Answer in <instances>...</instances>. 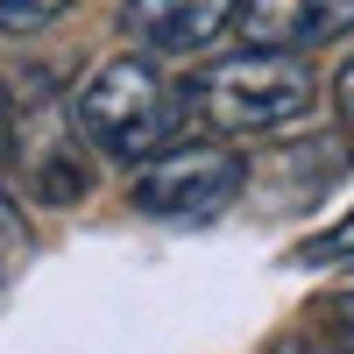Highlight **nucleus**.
<instances>
[{
	"mask_svg": "<svg viewBox=\"0 0 354 354\" xmlns=\"http://www.w3.org/2000/svg\"><path fill=\"white\" fill-rule=\"evenodd\" d=\"M305 262H354V205H347L326 234H312V241H305Z\"/></svg>",
	"mask_w": 354,
	"mask_h": 354,
	"instance_id": "obj_9",
	"label": "nucleus"
},
{
	"mask_svg": "<svg viewBox=\"0 0 354 354\" xmlns=\"http://www.w3.org/2000/svg\"><path fill=\"white\" fill-rule=\"evenodd\" d=\"M21 262H28V220H21V205L0 192V283H8Z\"/></svg>",
	"mask_w": 354,
	"mask_h": 354,
	"instance_id": "obj_6",
	"label": "nucleus"
},
{
	"mask_svg": "<svg viewBox=\"0 0 354 354\" xmlns=\"http://www.w3.org/2000/svg\"><path fill=\"white\" fill-rule=\"evenodd\" d=\"M71 121L113 163H156L170 149V135L185 128L192 113H185V85L163 78L156 57L128 50V57H106V64H93V71L78 78Z\"/></svg>",
	"mask_w": 354,
	"mask_h": 354,
	"instance_id": "obj_1",
	"label": "nucleus"
},
{
	"mask_svg": "<svg viewBox=\"0 0 354 354\" xmlns=\"http://www.w3.org/2000/svg\"><path fill=\"white\" fill-rule=\"evenodd\" d=\"M8 149H15V113H8V93H0V163H8Z\"/></svg>",
	"mask_w": 354,
	"mask_h": 354,
	"instance_id": "obj_12",
	"label": "nucleus"
},
{
	"mask_svg": "<svg viewBox=\"0 0 354 354\" xmlns=\"http://www.w3.org/2000/svg\"><path fill=\"white\" fill-rule=\"evenodd\" d=\"M319 340L340 347V354H354V290H340V298L319 305Z\"/></svg>",
	"mask_w": 354,
	"mask_h": 354,
	"instance_id": "obj_8",
	"label": "nucleus"
},
{
	"mask_svg": "<svg viewBox=\"0 0 354 354\" xmlns=\"http://www.w3.org/2000/svg\"><path fill=\"white\" fill-rule=\"evenodd\" d=\"M241 185H248V156L234 142H177V149L135 170L128 198L149 220H205L220 205H234Z\"/></svg>",
	"mask_w": 354,
	"mask_h": 354,
	"instance_id": "obj_3",
	"label": "nucleus"
},
{
	"mask_svg": "<svg viewBox=\"0 0 354 354\" xmlns=\"http://www.w3.org/2000/svg\"><path fill=\"white\" fill-rule=\"evenodd\" d=\"M241 0H128L121 8V28L142 43V57H192L234 28Z\"/></svg>",
	"mask_w": 354,
	"mask_h": 354,
	"instance_id": "obj_5",
	"label": "nucleus"
},
{
	"mask_svg": "<svg viewBox=\"0 0 354 354\" xmlns=\"http://www.w3.org/2000/svg\"><path fill=\"white\" fill-rule=\"evenodd\" d=\"M312 100L319 78L305 71V57H270V50H234L198 78H185V113L213 135H277L305 121Z\"/></svg>",
	"mask_w": 354,
	"mask_h": 354,
	"instance_id": "obj_2",
	"label": "nucleus"
},
{
	"mask_svg": "<svg viewBox=\"0 0 354 354\" xmlns=\"http://www.w3.org/2000/svg\"><path fill=\"white\" fill-rule=\"evenodd\" d=\"M333 100H340V121L354 128V57L340 64V78H333Z\"/></svg>",
	"mask_w": 354,
	"mask_h": 354,
	"instance_id": "obj_10",
	"label": "nucleus"
},
{
	"mask_svg": "<svg viewBox=\"0 0 354 354\" xmlns=\"http://www.w3.org/2000/svg\"><path fill=\"white\" fill-rule=\"evenodd\" d=\"M71 0H0V28L8 36H28V28H43V21H57Z\"/></svg>",
	"mask_w": 354,
	"mask_h": 354,
	"instance_id": "obj_7",
	"label": "nucleus"
},
{
	"mask_svg": "<svg viewBox=\"0 0 354 354\" xmlns=\"http://www.w3.org/2000/svg\"><path fill=\"white\" fill-rule=\"evenodd\" d=\"M234 28H241L248 50L305 57V50H326L354 28V0H241Z\"/></svg>",
	"mask_w": 354,
	"mask_h": 354,
	"instance_id": "obj_4",
	"label": "nucleus"
},
{
	"mask_svg": "<svg viewBox=\"0 0 354 354\" xmlns=\"http://www.w3.org/2000/svg\"><path fill=\"white\" fill-rule=\"evenodd\" d=\"M270 354H340V347H326L319 333H290V340H277Z\"/></svg>",
	"mask_w": 354,
	"mask_h": 354,
	"instance_id": "obj_11",
	"label": "nucleus"
}]
</instances>
